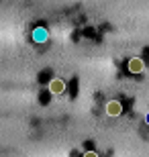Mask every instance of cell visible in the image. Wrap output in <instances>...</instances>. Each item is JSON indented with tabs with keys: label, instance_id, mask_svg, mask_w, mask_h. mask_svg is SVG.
<instances>
[{
	"label": "cell",
	"instance_id": "cell-1",
	"mask_svg": "<svg viewBox=\"0 0 149 157\" xmlns=\"http://www.w3.org/2000/svg\"><path fill=\"white\" fill-rule=\"evenodd\" d=\"M106 112H108L110 117H119L120 112H123V106H120V102L112 100V102H108V104H106Z\"/></svg>",
	"mask_w": 149,
	"mask_h": 157
},
{
	"label": "cell",
	"instance_id": "cell-2",
	"mask_svg": "<svg viewBox=\"0 0 149 157\" xmlns=\"http://www.w3.org/2000/svg\"><path fill=\"white\" fill-rule=\"evenodd\" d=\"M129 71H133V74L143 71V61H141V59H131V61H129Z\"/></svg>",
	"mask_w": 149,
	"mask_h": 157
},
{
	"label": "cell",
	"instance_id": "cell-5",
	"mask_svg": "<svg viewBox=\"0 0 149 157\" xmlns=\"http://www.w3.org/2000/svg\"><path fill=\"white\" fill-rule=\"evenodd\" d=\"M147 118H149V117H147ZM147 122H149V121H147Z\"/></svg>",
	"mask_w": 149,
	"mask_h": 157
},
{
	"label": "cell",
	"instance_id": "cell-4",
	"mask_svg": "<svg viewBox=\"0 0 149 157\" xmlns=\"http://www.w3.org/2000/svg\"><path fill=\"white\" fill-rule=\"evenodd\" d=\"M86 157H98L96 153H86Z\"/></svg>",
	"mask_w": 149,
	"mask_h": 157
},
{
	"label": "cell",
	"instance_id": "cell-3",
	"mask_svg": "<svg viewBox=\"0 0 149 157\" xmlns=\"http://www.w3.org/2000/svg\"><path fill=\"white\" fill-rule=\"evenodd\" d=\"M49 90H51L53 94H61L63 90H65V86H63V82H59V80H53L51 84H49Z\"/></svg>",
	"mask_w": 149,
	"mask_h": 157
}]
</instances>
